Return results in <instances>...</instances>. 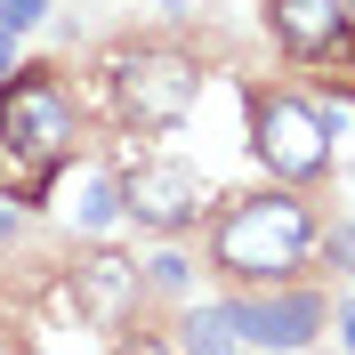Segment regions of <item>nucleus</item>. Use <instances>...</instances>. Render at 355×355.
Returning a JSON list of instances; mask_svg holds the SVG:
<instances>
[{"mask_svg":"<svg viewBox=\"0 0 355 355\" xmlns=\"http://www.w3.org/2000/svg\"><path fill=\"white\" fill-rule=\"evenodd\" d=\"M339 24H347V8H339V0H275V33H283L291 57H323Z\"/></svg>","mask_w":355,"mask_h":355,"instance_id":"obj_8","label":"nucleus"},{"mask_svg":"<svg viewBox=\"0 0 355 355\" xmlns=\"http://www.w3.org/2000/svg\"><path fill=\"white\" fill-rule=\"evenodd\" d=\"M137 307V266L121 259V250H97V259L73 266V315L81 323H97V331H121Z\"/></svg>","mask_w":355,"mask_h":355,"instance_id":"obj_7","label":"nucleus"},{"mask_svg":"<svg viewBox=\"0 0 355 355\" xmlns=\"http://www.w3.org/2000/svg\"><path fill=\"white\" fill-rule=\"evenodd\" d=\"M186 275H194V266L178 259V250H162V259H146V283H154V291H186Z\"/></svg>","mask_w":355,"mask_h":355,"instance_id":"obj_11","label":"nucleus"},{"mask_svg":"<svg viewBox=\"0 0 355 355\" xmlns=\"http://www.w3.org/2000/svg\"><path fill=\"white\" fill-rule=\"evenodd\" d=\"M250 154H259L275 178L307 186V178H323V162H331V130H323V113H315L307 97L250 89Z\"/></svg>","mask_w":355,"mask_h":355,"instance_id":"obj_4","label":"nucleus"},{"mask_svg":"<svg viewBox=\"0 0 355 355\" xmlns=\"http://www.w3.org/2000/svg\"><path fill=\"white\" fill-rule=\"evenodd\" d=\"M121 210H130L137 226H154V234H178V226L202 218V178L186 170V162H137V170L121 178Z\"/></svg>","mask_w":355,"mask_h":355,"instance_id":"obj_6","label":"nucleus"},{"mask_svg":"<svg viewBox=\"0 0 355 355\" xmlns=\"http://www.w3.org/2000/svg\"><path fill=\"white\" fill-rule=\"evenodd\" d=\"M218 355H243V347H218Z\"/></svg>","mask_w":355,"mask_h":355,"instance_id":"obj_17","label":"nucleus"},{"mask_svg":"<svg viewBox=\"0 0 355 355\" xmlns=\"http://www.w3.org/2000/svg\"><path fill=\"white\" fill-rule=\"evenodd\" d=\"M121 218V178H89L81 186V226H113Z\"/></svg>","mask_w":355,"mask_h":355,"instance_id":"obj_10","label":"nucleus"},{"mask_svg":"<svg viewBox=\"0 0 355 355\" xmlns=\"http://www.w3.org/2000/svg\"><path fill=\"white\" fill-rule=\"evenodd\" d=\"M226 323H234V339H250V347L291 355V347H307V339L323 331V299H315V291L266 283V299H234V307H226Z\"/></svg>","mask_w":355,"mask_h":355,"instance_id":"obj_5","label":"nucleus"},{"mask_svg":"<svg viewBox=\"0 0 355 355\" xmlns=\"http://www.w3.org/2000/svg\"><path fill=\"white\" fill-rule=\"evenodd\" d=\"M178 331H186V355H218L226 339H234V323H226V307H194Z\"/></svg>","mask_w":355,"mask_h":355,"instance_id":"obj_9","label":"nucleus"},{"mask_svg":"<svg viewBox=\"0 0 355 355\" xmlns=\"http://www.w3.org/2000/svg\"><path fill=\"white\" fill-rule=\"evenodd\" d=\"M41 8H49V0H0V24L24 33V24H41Z\"/></svg>","mask_w":355,"mask_h":355,"instance_id":"obj_12","label":"nucleus"},{"mask_svg":"<svg viewBox=\"0 0 355 355\" xmlns=\"http://www.w3.org/2000/svg\"><path fill=\"white\" fill-rule=\"evenodd\" d=\"M339 331H347V355H355V307H347V315H339Z\"/></svg>","mask_w":355,"mask_h":355,"instance_id":"obj_15","label":"nucleus"},{"mask_svg":"<svg viewBox=\"0 0 355 355\" xmlns=\"http://www.w3.org/2000/svg\"><path fill=\"white\" fill-rule=\"evenodd\" d=\"M8 73H17V33L0 24V81H8Z\"/></svg>","mask_w":355,"mask_h":355,"instance_id":"obj_14","label":"nucleus"},{"mask_svg":"<svg viewBox=\"0 0 355 355\" xmlns=\"http://www.w3.org/2000/svg\"><path fill=\"white\" fill-rule=\"evenodd\" d=\"M307 250H315V218H307L299 194H250L210 234V259L234 283H291L307 266Z\"/></svg>","mask_w":355,"mask_h":355,"instance_id":"obj_2","label":"nucleus"},{"mask_svg":"<svg viewBox=\"0 0 355 355\" xmlns=\"http://www.w3.org/2000/svg\"><path fill=\"white\" fill-rule=\"evenodd\" d=\"M105 73H113V105L130 130H178L202 89V65L186 49H113Z\"/></svg>","mask_w":355,"mask_h":355,"instance_id":"obj_3","label":"nucleus"},{"mask_svg":"<svg viewBox=\"0 0 355 355\" xmlns=\"http://www.w3.org/2000/svg\"><path fill=\"white\" fill-rule=\"evenodd\" d=\"M339 8H347V17H355V0H339Z\"/></svg>","mask_w":355,"mask_h":355,"instance_id":"obj_16","label":"nucleus"},{"mask_svg":"<svg viewBox=\"0 0 355 355\" xmlns=\"http://www.w3.org/2000/svg\"><path fill=\"white\" fill-rule=\"evenodd\" d=\"M73 154V97L49 73L0 81V194L33 202Z\"/></svg>","mask_w":355,"mask_h":355,"instance_id":"obj_1","label":"nucleus"},{"mask_svg":"<svg viewBox=\"0 0 355 355\" xmlns=\"http://www.w3.org/2000/svg\"><path fill=\"white\" fill-rule=\"evenodd\" d=\"M121 355H178L170 339H154V331H137V339H121Z\"/></svg>","mask_w":355,"mask_h":355,"instance_id":"obj_13","label":"nucleus"}]
</instances>
